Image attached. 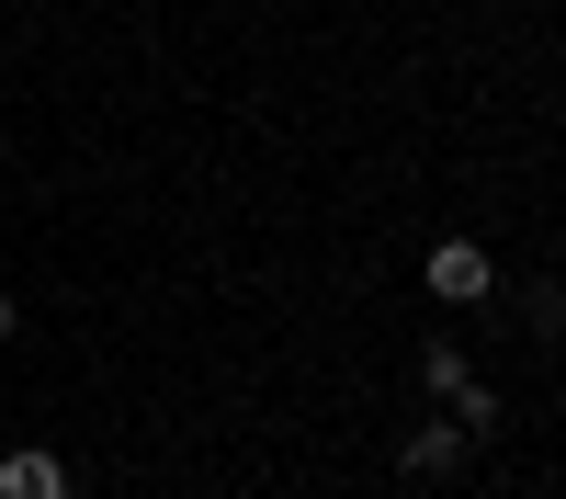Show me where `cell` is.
<instances>
[{
	"label": "cell",
	"instance_id": "cell-1",
	"mask_svg": "<svg viewBox=\"0 0 566 499\" xmlns=\"http://www.w3.org/2000/svg\"><path fill=\"white\" fill-rule=\"evenodd\" d=\"M80 477H69V454L57 443H12L0 454V499H69Z\"/></svg>",
	"mask_w": 566,
	"mask_h": 499
},
{
	"label": "cell",
	"instance_id": "cell-2",
	"mask_svg": "<svg viewBox=\"0 0 566 499\" xmlns=\"http://www.w3.org/2000/svg\"><path fill=\"white\" fill-rule=\"evenodd\" d=\"M488 284H499V272H488L476 239H442V250H431V295H442V306H476Z\"/></svg>",
	"mask_w": 566,
	"mask_h": 499
},
{
	"label": "cell",
	"instance_id": "cell-3",
	"mask_svg": "<svg viewBox=\"0 0 566 499\" xmlns=\"http://www.w3.org/2000/svg\"><path fill=\"white\" fill-rule=\"evenodd\" d=\"M397 466H408V477H453V466H464V443H453L442 420H419V432H408V454H397Z\"/></svg>",
	"mask_w": 566,
	"mask_h": 499
},
{
	"label": "cell",
	"instance_id": "cell-4",
	"mask_svg": "<svg viewBox=\"0 0 566 499\" xmlns=\"http://www.w3.org/2000/svg\"><path fill=\"white\" fill-rule=\"evenodd\" d=\"M12 330H23V306H12V295H0V341H12Z\"/></svg>",
	"mask_w": 566,
	"mask_h": 499
}]
</instances>
